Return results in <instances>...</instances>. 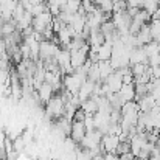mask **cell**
Masks as SVG:
<instances>
[{
	"mask_svg": "<svg viewBox=\"0 0 160 160\" xmlns=\"http://www.w3.org/2000/svg\"><path fill=\"white\" fill-rule=\"evenodd\" d=\"M98 68H100V75H101V81L103 82L115 72L113 67H112V64H110V61H100L98 62Z\"/></svg>",
	"mask_w": 160,
	"mask_h": 160,
	"instance_id": "17",
	"label": "cell"
},
{
	"mask_svg": "<svg viewBox=\"0 0 160 160\" xmlns=\"http://www.w3.org/2000/svg\"><path fill=\"white\" fill-rule=\"evenodd\" d=\"M65 113V103L61 95H54L53 98L45 104V118L47 120H59Z\"/></svg>",
	"mask_w": 160,
	"mask_h": 160,
	"instance_id": "1",
	"label": "cell"
},
{
	"mask_svg": "<svg viewBox=\"0 0 160 160\" xmlns=\"http://www.w3.org/2000/svg\"><path fill=\"white\" fill-rule=\"evenodd\" d=\"M131 152V142H120L118 148H117V154L118 156H124Z\"/></svg>",
	"mask_w": 160,
	"mask_h": 160,
	"instance_id": "26",
	"label": "cell"
},
{
	"mask_svg": "<svg viewBox=\"0 0 160 160\" xmlns=\"http://www.w3.org/2000/svg\"><path fill=\"white\" fill-rule=\"evenodd\" d=\"M151 75H152V79H159L160 78V65L159 67H151Z\"/></svg>",
	"mask_w": 160,
	"mask_h": 160,
	"instance_id": "31",
	"label": "cell"
},
{
	"mask_svg": "<svg viewBox=\"0 0 160 160\" xmlns=\"http://www.w3.org/2000/svg\"><path fill=\"white\" fill-rule=\"evenodd\" d=\"M84 126H86L87 132H89V131H95V121H93V115H87V117H86V120H84Z\"/></svg>",
	"mask_w": 160,
	"mask_h": 160,
	"instance_id": "30",
	"label": "cell"
},
{
	"mask_svg": "<svg viewBox=\"0 0 160 160\" xmlns=\"http://www.w3.org/2000/svg\"><path fill=\"white\" fill-rule=\"evenodd\" d=\"M61 52V47L53 41H44L41 42V61H52Z\"/></svg>",
	"mask_w": 160,
	"mask_h": 160,
	"instance_id": "4",
	"label": "cell"
},
{
	"mask_svg": "<svg viewBox=\"0 0 160 160\" xmlns=\"http://www.w3.org/2000/svg\"><path fill=\"white\" fill-rule=\"evenodd\" d=\"M53 14L50 12V11H47V12H44V14H41V16H38V17H34L33 19V30H34V33H39V34H42L48 27H52V23H53Z\"/></svg>",
	"mask_w": 160,
	"mask_h": 160,
	"instance_id": "5",
	"label": "cell"
},
{
	"mask_svg": "<svg viewBox=\"0 0 160 160\" xmlns=\"http://www.w3.org/2000/svg\"><path fill=\"white\" fill-rule=\"evenodd\" d=\"M87 129L84 126V121H73L72 123V131H70V138L75 143H81L82 138L86 137Z\"/></svg>",
	"mask_w": 160,
	"mask_h": 160,
	"instance_id": "6",
	"label": "cell"
},
{
	"mask_svg": "<svg viewBox=\"0 0 160 160\" xmlns=\"http://www.w3.org/2000/svg\"><path fill=\"white\" fill-rule=\"evenodd\" d=\"M140 113V107L138 103L135 101H129V103H124L121 107V117H128V115H137Z\"/></svg>",
	"mask_w": 160,
	"mask_h": 160,
	"instance_id": "18",
	"label": "cell"
},
{
	"mask_svg": "<svg viewBox=\"0 0 160 160\" xmlns=\"http://www.w3.org/2000/svg\"><path fill=\"white\" fill-rule=\"evenodd\" d=\"M135 38H137V47H145L146 44L152 42L154 39H152V34H151V25L149 23L143 25Z\"/></svg>",
	"mask_w": 160,
	"mask_h": 160,
	"instance_id": "10",
	"label": "cell"
},
{
	"mask_svg": "<svg viewBox=\"0 0 160 160\" xmlns=\"http://www.w3.org/2000/svg\"><path fill=\"white\" fill-rule=\"evenodd\" d=\"M120 98L123 100V103H129L135 100V84H123L121 90L118 92Z\"/></svg>",
	"mask_w": 160,
	"mask_h": 160,
	"instance_id": "12",
	"label": "cell"
},
{
	"mask_svg": "<svg viewBox=\"0 0 160 160\" xmlns=\"http://www.w3.org/2000/svg\"><path fill=\"white\" fill-rule=\"evenodd\" d=\"M79 8H81V0H68L67 5H65L61 11H65V12H68V14H78Z\"/></svg>",
	"mask_w": 160,
	"mask_h": 160,
	"instance_id": "23",
	"label": "cell"
},
{
	"mask_svg": "<svg viewBox=\"0 0 160 160\" xmlns=\"http://www.w3.org/2000/svg\"><path fill=\"white\" fill-rule=\"evenodd\" d=\"M81 109L86 112V115H95L98 112V103L93 98H90V100H87L81 104Z\"/></svg>",
	"mask_w": 160,
	"mask_h": 160,
	"instance_id": "20",
	"label": "cell"
},
{
	"mask_svg": "<svg viewBox=\"0 0 160 160\" xmlns=\"http://www.w3.org/2000/svg\"><path fill=\"white\" fill-rule=\"evenodd\" d=\"M86 16H81V14H73V17H72V20H70V27L78 33V34H81L82 33V30L86 28Z\"/></svg>",
	"mask_w": 160,
	"mask_h": 160,
	"instance_id": "16",
	"label": "cell"
},
{
	"mask_svg": "<svg viewBox=\"0 0 160 160\" xmlns=\"http://www.w3.org/2000/svg\"><path fill=\"white\" fill-rule=\"evenodd\" d=\"M104 84L109 87L110 93H118V92L121 90V87H123V76H121L120 73L113 72L106 81H104Z\"/></svg>",
	"mask_w": 160,
	"mask_h": 160,
	"instance_id": "8",
	"label": "cell"
},
{
	"mask_svg": "<svg viewBox=\"0 0 160 160\" xmlns=\"http://www.w3.org/2000/svg\"><path fill=\"white\" fill-rule=\"evenodd\" d=\"M143 9L145 11H148L151 16L159 9V2L157 0H146V2H143Z\"/></svg>",
	"mask_w": 160,
	"mask_h": 160,
	"instance_id": "25",
	"label": "cell"
},
{
	"mask_svg": "<svg viewBox=\"0 0 160 160\" xmlns=\"http://www.w3.org/2000/svg\"><path fill=\"white\" fill-rule=\"evenodd\" d=\"M38 95H39L41 103H45V104H47V103L54 97V89L50 86V84L44 82V84L41 86V89L38 90Z\"/></svg>",
	"mask_w": 160,
	"mask_h": 160,
	"instance_id": "14",
	"label": "cell"
},
{
	"mask_svg": "<svg viewBox=\"0 0 160 160\" xmlns=\"http://www.w3.org/2000/svg\"><path fill=\"white\" fill-rule=\"evenodd\" d=\"M128 11V0H113V12Z\"/></svg>",
	"mask_w": 160,
	"mask_h": 160,
	"instance_id": "28",
	"label": "cell"
},
{
	"mask_svg": "<svg viewBox=\"0 0 160 160\" xmlns=\"http://www.w3.org/2000/svg\"><path fill=\"white\" fill-rule=\"evenodd\" d=\"M95 6L101 9L104 14L113 12V0H95Z\"/></svg>",
	"mask_w": 160,
	"mask_h": 160,
	"instance_id": "21",
	"label": "cell"
},
{
	"mask_svg": "<svg viewBox=\"0 0 160 160\" xmlns=\"http://www.w3.org/2000/svg\"><path fill=\"white\" fill-rule=\"evenodd\" d=\"M93 90H95V82H92V81L87 79V81L81 86V89H79V92H78V97H79L81 103L90 100V98L93 97Z\"/></svg>",
	"mask_w": 160,
	"mask_h": 160,
	"instance_id": "11",
	"label": "cell"
},
{
	"mask_svg": "<svg viewBox=\"0 0 160 160\" xmlns=\"http://www.w3.org/2000/svg\"><path fill=\"white\" fill-rule=\"evenodd\" d=\"M149 59L145 53V48L143 47H135L131 50V54H129V64L131 65H135V64H148Z\"/></svg>",
	"mask_w": 160,
	"mask_h": 160,
	"instance_id": "9",
	"label": "cell"
},
{
	"mask_svg": "<svg viewBox=\"0 0 160 160\" xmlns=\"http://www.w3.org/2000/svg\"><path fill=\"white\" fill-rule=\"evenodd\" d=\"M104 42H106V38H104V34L101 33V30L92 31V33H90V38L87 39V44L90 45V48H100Z\"/></svg>",
	"mask_w": 160,
	"mask_h": 160,
	"instance_id": "13",
	"label": "cell"
},
{
	"mask_svg": "<svg viewBox=\"0 0 160 160\" xmlns=\"http://www.w3.org/2000/svg\"><path fill=\"white\" fill-rule=\"evenodd\" d=\"M156 42H157V44H160V34L157 36V38H156Z\"/></svg>",
	"mask_w": 160,
	"mask_h": 160,
	"instance_id": "33",
	"label": "cell"
},
{
	"mask_svg": "<svg viewBox=\"0 0 160 160\" xmlns=\"http://www.w3.org/2000/svg\"><path fill=\"white\" fill-rule=\"evenodd\" d=\"M92 2H93V3H95V0H92Z\"/></svg>",
	"mask_w": 160,
	"mask_h": 160,
	"instance_id": "34",
	"label": "cell"
},
{
	"mask_svg": "<svg viewBox=\"0 0 160 160\" xmlns=\"http://www.w3.org/2000/svg\"><path fill=\"white\" fill-rule=\"evenodd\" d=\"M148 64H135V65H131V72H132V76H134V81L142 78L146 72H148Z\"/></svg>",
	"mask_w": 160,
	"mask_h": 160,
	"instance_id": "22",
	"label": "cell"
},
{
	"mask_svg": "<svg viewBox=\"0 0 160 160\" xmlns=\"http://www.w3.org/2000/svg\"><path fill=\"white\" fill-rule=\"evenodd\" d=\"M87 81V76L78 72H73L70 75H65L62 78V84H64V90L68 92L70 95H78L81 86Z\"/></svg>",
	"mask_w": 160,
	"mask_h": 160,
	"instance_id": "2",
	"label": "cell"
},
{
	"mask_svg": "<svg viewBox=\"0 0 160 160\" xmlns=\"http://www.w3.org/2000/svg\"><path fill=\"white\" fill-rule=\"evenodd\" d=\"M120 145V137L118 135H103V140H101V148H103V152H117V148Z\"/></svg>",
	"mask_w": 160,
	"mask_h": 160,
	"instance_id": "7",
	"label": "cell"
},
{
	"mask_svg": "<svg viewBox=\"0 0 160 160\" xmlns=\"http://www.w3.org/2000/svg\"><path fill=\"white\" fill-rule=\"evenodd\" d=\"M112 50H113L112 44H110V42H104V44L98 48V58H100V61H110Z\"/></svg>",
	"mask_w": 160,
	"mask_h": 160,
	"instance_id": "19",
	"label": "cell"
},
{
	"mask_svg": "<svg viewBox=\"0 0 160 160\" xmlns=\"http://www.w3.org/2000/svg\"><path fill=\"white\" fill-rule=\"evenodd\" d=\"M81 8L86 11V14H89V12H93L97 6L92 0H81Z\"/></svg>",
	"mask_w": 160,
	"mask_h": 160,
	"instance_id": "29",
	"label": "cell"
},
{
	"mask_svg": "<svg viewBox=\"0 0 160 160\" xmlns=\"http://www.w3.org/2000/svg\"><path fill=\"white\" fill-rule=\"evenodd\" d=\"M104 160H120V156L117 152H107L104 154Z\"/></svg>",
	"mask_w": 160,
	"mask_h": 160,
	"instance_id": "32",
	"label": "cell"
},
{
	"mask_svg": "<svg viewBox=\"0 0 160 160\" xmlns=\"http://www.w3.org/2000/svg\"><path fill=\"white\" fill-rule=\"evenodd\" d=\"M157 2H160V0H157Z\"/></svg>",
	"mask_w": 160,
	"mask_h": 160,
	"instance_id": "35",
	"label": "cell"
},
{
	"mask_svg": "<svg viewBox=\"0 0 160 160\" xmlns=\"http://www.w3.org/2000/svg\"><path fill=\"white\" fill-rule=\"evenodd\" d=\"M25 12H27V11H25V8H23V6H22V3L19 2V3H17V6H16V9H14V12H12V19H14L16 22H19V20L25 16Z\"/></svg>",
	"mask_w": 160,
	"mask_h": 160,
	"instance_id": "27",
	"label": "cell"
},
{
	"mask_svg": "<svg viewBox=\"0 0 160 160\" xmlns=\"http://www.w3.org/2000/svg\"><path fill=\"white\" fill-rule=\"evenodd\" d=\"M138 107H140V112L148 113V112H151V110L156 107V100H154L152 95L149 93V95H146V97H143V98L138 100Z\"/></svg>",
	"mask_w": 160,
	"mask_h": 160,
	"instance_id": "15",
	"label": "cell"
},
{
	"mask_svg": "<svg viewBox=\"0 0 160 160\" xmlns=\"http://www.w3.org/2000/svg\"><path fill=\"white\" fill-rule=\"evenodd\" d=\"M101 140H103V134L95 129V131H89L79 145L82 146V149L93 151V149H97V148L101 146Z\"/></svg>",
	"mask_w": 160,
	"mask_h": 160,
	"instance_id": "3",
	"label": "cell"
},
{
	"mask_svg": "<svg viewBox=\"0 0 160 160\" xmlns=\"http://www.w3.org/2000/svg\"><path fill=\"white\" fill-rule=\"evenodd\" d=\"M143 48H145V53H146V56H148V59L160 53V47H159V44H157L156 41H152V42L146 44Z\"/></svg>",
	"mask_w": 160,
	"mask_h": 160,
	"instance_id": "24",
	"label": "cell"
}]
</instances>
